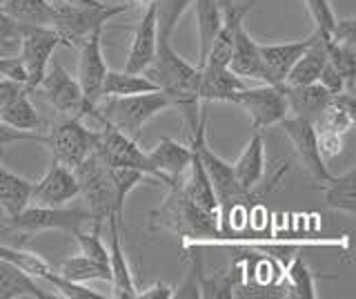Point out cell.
<instances>
[{
	"label": "cell",
	"mask_w": 356,
	"mask_h": 299,
	"mask_svg": "<svg viewBox=\"0 0 356 299\" xmlns=\"http://www.w3.org/2000/svg\"><path fill=\"white\" fill-rule=\"evenodd\" d=\"M140 74L159 87L170 98L172 107H181L189 128L198 123L200 116V98H198V83H200V68L189 65L185 59H181L172 47L170 38L159 36V47H156L154 61L145 68Z\"/></svg>",
	"instance_id": "6da1fadb"
},
{
	"label": "cell",
	"mask_w": 356,
	"mask_h": 299,
	"mask_svg": "<svg viewBox=\"0 0 356 299\" xmlns=\"http://www.w3.org/2000/svg\"><path fill=\"white\" fill-rule=\"evenodd\" d=\"M149 230L154 232H172L176 237L185 239H220V217L216 213H207L189 199L181 183L167 187L165 201L152 210Z\"/></svg>",
	"instance_id": "7a4b0ae2"
},
{
	"label": "cell",
	"mask_w": 356,
	"mask_h": 299,
	"mask_svg": "<svg viewBox=\"0 0 356 299\" xmlns=\"http://www.w3.org/2000/svg\"><path fill=\"white\" fill-rule=\"evenodd\" d=\"M205 130H207V114L200 109L198 123L194 128H189V132H192L189 146H192V150L198 154L200 165H203L209 183H211V187H214V194H216V201H218L220 230H222V237H225L227 235V217L232 213V208L243 206V201H248V199L252 197V192H245L238 185L236 176H234V170H232V163L220 159L218 154L209 148Z\"/></svg>",
	"instance_id": "3957f363"
},
{
	"label": "cell",
	"mask_w": 356,
	"mask_h": 299,
	"mask_svg": "<svg viewBox=\"0 0 356 299\" xmlns=\"http://www.w3.org/2000/svg\"><path fill=\"white\" fill-rule=\"evenodd\" d=\"M105 105L98 103V118L100 123H109L125 132L127 137L136 139L140 137L143 128L149 123L154 116L172 107L170 98L163 92H145L134 96H116V98H103Z\"/></svg>",
	"instance_id": "277c9868"
},
{
	"label": "cell",
	"mask_w": 356,
	"mask_h": 299,
	"mask_svg": "<svg viewBox=\"0 0 356 299\" xmlns=\"http://www.w3.org/2000/svg\"><path fill=\"white\" fill-rule=\"evenodd\" d=\"M74 174L81 194L85 197L89 215H92V228H103L109 215L122 217V208L116 201V190L109 179V170L94 150L76 165Z\"/></svg>",
	"instance_id": "5b68a950"
},
{
	"label": "cell",
	"mask_w": 356,
	"mask_h": 299,
	"mask_svg": "<svg viewBox=\"0 0 356 299\" xmlns=\"http://www.w3.org/2000/svg\"><path fill=\"white\" fill-rule=\"evenodd\" d=\"M54 3L51 27L60 36V45L78 49L85 38L96 29H103L111 18L125 14L129 5H107V7H70L58 0Z\"/></svg>",
	"instance_id": "8992f818"
},
{
	"label": "cell",
	"mask_w": 356,
	"mask_h": 299,
	"mask_svg": "<svg viewBox=\"0 0 356 299\" xmlns=\"http://www.w3.org/2000/svg\"><path fill=\"white\" fill-rule=\"evenodd\" d=\"M87 224H92L89 210L29 204L18 215L9 217V221L0 228V232H22V235H33V232H47V230L74 232Z\"/></svg>",
	"instance_id": "52a82bcc"
},
{
	"label": "cell",
	"mask_w": 356,
	"mask_h": 299,
	"mask_svg": "<svg viewBox=\"0 0 356 299\" xmlns=\"http://www.w3.org/2000/svg\"><path fill=\"white\" fill-rule=\"evenodd\" d=\"M36 143H42L51 152V159L65 163L67 168H76L96 146V130L83 125L81 118H63L47 128L44 135L36 132Z\"/></svg>",
	"instance_id": "ba28073f"
},
{
	"label": "cell",
	"mask_w": 356,
	"mask_h": 299,
	"mask_svg": "<svg viewBox=\"0 0 356 299\" xmlns=\"http://www.w3.org/2000/svg\"><path fill=\"white\" fill-rule=\"evenodd\" d=\"M60 45V36L56 34L54 27L47 25H27L25 34H22V43L16 56L22 63L25 70V90L36 92L40 85L44 72H47L51 56L56 47Z\"/></svg>",
	"instance_id": "9c48e42d"
},
{
	"label": "cell",
	"mask_w": 356,
	"mask_h": 299,
	"mask_svg": "<svg viewBox=\"0 0 356 299\" xmlns=\"http://www.w3.org/2000/svg\"><path fill=\"white\" fill-rule=\"evenodd\" d=\"M36 90L63 118H83L89 114V105L83 96L81 83L58 63H49Z\"/></svg>",
	"instance_id": "30bf717a"
},
{
	"label": "cell",
	"mask_w": 356,
	"mask_h": 299,
	"mask_svg": "<svg viewBox=\"0 0 356 299\" xmlns=\"http://www.w3.org/2000/svg\"><path fill=\"white\" fill-rule=\"evenodd\" d=\"M107 74V63L103 54V29L92 31L78 47V83L89 105V116L98 118V103L103 101V81Z\"/></svg>",
	"instance_id": "8fae6325"
},
{
	"label": "cell",
	"mask_w": 356,
	"mask_h": 299,
	"mask_svg": "<svg viewBox=\"0 0 356 299\" xmlns=\"http://www.w3.org/2000/svg\"><path fill=\"white\" fill-rule=\"evenodd\" d=\"M234 105L243 107L252 121V130H267L272 125H278L287 112V101L281 90V85L265 83L261 87H243V90L234 96Z\"/></svg>",
	"instance_id": "7c38bea8"
},
{
	"label": "cell",
	"mask_w": 356,
	"mask_h": 299,
	"mask_svg": "<svg viewBox=\"0 0 356 299\" xmlns=\"http://www.w3.org/2000/svg\"><path fill=\"white\" fill-rule=\"evenodd\" d=\"M94 152L100 157L107 168H134L149 176V165L145 152L138 148L136 139L127 137L125 132L103 123V128L96 130V146ZM152 179V176H149Z\"/></svg>",
	"instance_id": "4fadbf2b"
},
{
	"label": "cell",
	"mask_w": 356,
	"mask_h": 299,
	"mask_svg": "<svg viewBox=\"0 0 356 299\" xmlns=\"http://www.w3.org/2000/svg\"><path fill=\"white\" fill-rule=\"evenodd\" d=\"M281 130L285 132V137L292 143V148L296 152L298 161L303 163V168L314 176L321 183L330 179V170L325 165V159L321 157L318 141H316V130L312 121L298 118V116H285L281 123Z\"/></svg>",
	"instance_id": "5bb4252c"
},
{
	"label": "cell",
	"mask_w": 356,
	"mask_h": 299,
	"mask_svg": "<svg viewBox=\"0 0 356 299\" xmlns=\"http://www.w3.org/2000/svg\"><path fill=\"white\" fill-rule=\"evenodd\" d=\"M145 157H147L152 181H159L165 187H170L185 174L187 165L192 163L194 150L192 146L163 137L149 152H145Z\"/></svg>",
	"instance_id": "9a60e30c"
},
{
	"label": "cell",
	"mask_w": 356,
	"mask_h": 299,
	"mask_svg": "<svg viewBox=\"0 0 356 299\" xmlns=\"http://www.w3.org/2000/svg\"><path fill=\"white\" fill-rule=\"evenodd\" d=\"M81 194L76 174L65 163L51 159L47 172L31 183V204L38 206H65Z\"/></svg>",
	"instance_id": "2e32d148"
},
{
	"label": "cell",
	"mask_w": 356,
	"mask_h": 299,
	"mask_svg": "<svg viewBox=\"0 0 356 299\" xmlns=\"http://www.w3.org/2000/svg\"><path fill=\"white\" fill-rule=\"evenodd\" d=\"M120 215H109L107 226H109V273H111V297L116 299H136V284H134V275L129 268V261L125 257L120 243Z\"/></svg>",
	"instance_id": "e0dca14e"
},
{
	"label": "cell",
	"mask_w": 356,
	"mask_h": 299,
	"mask_svg": "<svg viewBox=\"0 0 356 299\" xmlns=\"http://www.w3.org/2000/svg\"><path fill=\"white\" fill-rule=\"evenodd\" d=\"M156 47H159V25H156V5H147L138 20L136 29H134L131 45L127 52L125 72L140 74L156 56Z\"/></svg>",
	"instance_id": "ac0fdd59"
},
{
	"label": "cell",
	"mask_w": 356,
	"mask_h": 299,
	"mask_svg": "<svg viewBox=\"0 0 356 299\" xmlns=\"http://www.w3.org/2000/svg\"><path fill=\"white\" fill-rule=\"evenodd\" d=\"M227 68H229V72L241 76L243 81L254 79V81L267 83V74H265V65H263V59H261L259 43L250 36V31L245 29L243 25L236 31V38H234Z\"/></svg>",
	"instance_id": "d6986e66"
},
{
	"label": "cell",
	"mask_w": 356,
	"mask_h": 299,
	"mask_svg": "<svg viewBox=\"0 0 356 299\" xmlns=\"http://www.w3.org/2000/svg\"><path fill=\"white\" fill-rule=\"evenodd\" d=\"M281 90L285 94L289 116L305 118V121H312V123L321 116V112L325 109V105L332 98V94L321 83H309V85L281 83Z\"/></svg>",
	"instance_id": "ffe728a7"
},
{
	"label": "cell",
	"mask_w": 356,
	"mask_h": 299,
	"mask_svg": "<svg viewBox=\"0 0 356 299\" xmlns=\"http://www.w3.org/2000/svg\"><path fill=\"white\" fill-rule=\"evenodd\" d=\"M234 176H236L238 185L245 192H254V187L263 181L267 161H265V139L263 132L254 130L252 139L248 141V146L243 148L238 154V159L232 163Z\"/></svg>",
	"instance_id": "44dd1931"
},
{
	"label": "cell",
	"mask_w": 356,
	"mask_h": 299,
	"mask_svg": "<svg viewBox=\"0 0 356 299\" xmlns=\"http://www.w3.org/2000/svg\"><path fill=\"white\" fill-rule=\"evenodd\" d=\"M243 87H248V83L229 72V68H200V103H234V96Z\"/></svg>",
	"instance_id": "7402d4cb"
},
{
	"label": "cell",
	"mask_w": 356,
	"mask_h": 299,
	"mask_svg": "<svg viewBox=\"0 0 356 299\" xmlns=\"http://www.w3.org/2000/svg\"><path fill=\"white\" fill-rule=\"evenodd\" d=\"M312 43V36L305 40L296 43H276V45H259L261 59L265 65L267 83L270 85H281L285 81L287 72L292 70V65L298 61V56L307 49Z\"/></svg>",
	"instance_id": "603a6c76"
},
{
	"label": "cell",
	"mask_w": 356,
	"mask_h": 299,
	"mask_svg": "<svg viewBox=\"0 0 356 299\" xmlns=\"http://www.w3.org/2000/svg\"><path fill=\"white\" fill-rule=\"evenodd\" d=\"M325 63H327V40L321 31L314 29L312 43L307 45V49L298 56V61L292 65V70L287 72L283 83H287V85L316 83L318 76H321V70L325 68Z\"/></svg>",
	"instance_id": "cb8c5ba5"
},
{
	"label": "cell",
	"mask_w": 356,
	"mask_h": 299,
	"mask_svg": "<svg viewBox=\"0 0 356 299\" xmlns=\"http://www.w3.org/2000/svg\"><path fill=\"white\" fill-rule=\"evenodd\" d=\"M49 299V295L33 282V277L20 266L0 259V299Z\"/></svg>",
	"instance_id": "d4e9b609"
},
{
	"label": "cell",
	"mask_w": 356,
	"mask_h": 299,
	"mask_svg": "<svg viewBox=\"0 0 356 299\" xmlns=\"http://www.w3.org/2000/svg\"><path fill=\"white\" fill-rule=\"evenodd\" d=\"M356 123V107H354V94L341 92L330 98V103L314 121V128L337 132V135H350V130Z\"/></svg>",
	"instance_id": "484cf974"
},
{
	"label": "cell",
	"mask_w": 356,
	"mask_h": 299,
	"mask_svg": "<svg viewBox=\"0 0 356 299\" xmlns=\"http://www.w3.org/2000/svg\"><path fill=\"white\" fill-rule=\"evenodd\" d=\"M178 183H181L183 192L189 199H192L196 206L207 210V213H216L218 215V201H216L214 187H211V183L207 179L203 165H200V159H198L196 152H194V157H192V163L187 165L185 174L181 176V179H178Z\"/></svg>",
	"instance_id": "4316f807"
},
{
	"label": "cell",
	"mask_w": 356,
	"mask_h": 299,
	"mask_svg": "<svg viewBox=\"0 0 356 299\" xmlns=\"http://www.w3.org/2000/svg\"><path fill=\"white\" fill-rule=\"evenodd\" d=\"M0 123L22 132H40L44 128V121L31 103V92H27L25 87L7 103L3 114H0Z\"/></svg>",
	"instance_id": "83f0119b"
},
{
	"label": "cell",
	"mask_w": 356,
	"mask_h": 299,
	"mask_svg": "<svg viewBox=\"0 0 356 299\" xmlns=\"http://www.w3.org/2000/svg\"><path fill=\"white\" fill-rule=\"evenodd\" d=\"M29 204H31V181L7 170L0 163V208L5 210L7 217H14L20 210H25Z\"/></svg>",
	"instance_id": "f1b7e54d"
},
{
	"label": "cell",
	"mask_w": 356,
	"mask_h": 299,
	"mask_svg": "<svg viewBox=\"0 0 356 299\" xmlns=\"http://www.w3.org/2000/svg\"><path fill=\"white\" fill-rule=\"evenodd\" d=\"M196 23H198V63L196 68H203L207 52L214 43L220 29V3L218 0H194Z\"/></svg>",
	"instance_id": "f546056e"
},
{
	"label": "cell",
	"mask_w": 356,
	"mask_h": 299,
	"mask_svg": "<svg viewBox=\"0 0 356 299\" xmlns=\"http://www.w3.org/2000/svg\"><path fill=\"white\" fill-rule=\"evenodd\" d=\"M354 183H356V168L354 165L345 174H339V176L330 174V179L321 181L327 206L334 210H343V213H348V215H354L356 213Z\"/></svg>",
	"instance_id": "4dcf8cb0"
},
{
	"label": "cell",
	"mask_w": 356,
	"mask_h": 299,
	"mask_svg": "<svg viewBox=\"0 0 356 299\" xmlns=\"http://www.w3.org/2000/svg\"><path fill=\"white\" fill-rule=\"evenodd\" d=\"M56 273L63 275L65 279L76 282V284H87V282H109L111 273L109 266L100 263L96 259H89L85 254H76V257L63 259L56 266Z\"/></svg>",
	"instance_id": "1f68e13d"
},
{
	"label": "cell",
	"mask_w": 356,
	"mask_h": 299,
	"mask_svg": "<svg viewBox=\"0 0 356 299\" xmlns=\"http://www.w3.org/2000/svg\"><path fill=\"white\" fill-rule=\"evenodd\" d=\"M145 92H159L145 74L134 72H111L107 70L103 81V98H116V96H134Z\"/></svg>",
	"instance_id": "d6a6232c"
},
{
	"label": "cell",
	"mask_w": 356,
	"mask_h": 299,
	"mask_svg": "<svg viewBox=\"0 0 356 299\" xmlns=\"http://www.w3.org/2000/svg\"><path fill=\"white\" fill-rule=\"evenodd\" d=\"M11 18L22 25H47L54 23V3L51 0H7L0 7Z\"/></svg>",
	"instance_id": "836d02e7"
},
{
	"label": "cell",
	"mask_w": 356,
	"mask_h": 299,
	"mask_svg": "<svg viewBox=\"0 0 356 299\" xmlns=\"http://www.w3.org/2000/svg\"><path fill=\"white\" fill-rule=\"evenodd\" d=\"M287 279H289V295L300 297V299H314L316 297V284L314 275L309 273L307 263L303 261L300 254L292 259V263L287 266Z\"/></svg>",
	"instance_id": "e575fe53"
},
{
	"label": "cell",
	"mask_w": 356,
	"mask_h": 299,
	"mask_svg": "<svg viewBox=\"0 0 356 299\" xmlns=\"http://www.w3.org/2000/svg\"><path fill=\"white\" fill-rule=\"evenodd\" d=\"M194 0H156V25L161 38H172L178 20Z\"/></svg>",
	"instance_id": "d590c367"
},
{
	"label": "cell",
	"mask_w": 356,
	"mask_h": 299,
	"mask_svg": "<svg viewBox=\"0 0 356 299\" xmlns=\"http://www.w3.org/2000/svg\"><path fill=\"white\" fill-rule=\"evenodd\" d=\"M38 277H42L44 282H49L56 291H58L63 297L67 299H105V295H100L96 291H92V288H87L85 284H76V282H70L65 279L63 275L56 273V268L49 263L47 268H44Z\"/></svg>",
	"instance_id": "8d00e7d4"
},
{
	"label": "cell",
	"mask_w": 356,
	"mask_h": 299,
	"mask_svg": "<svg viewBox=\"0 0 356 299\" xmlns=\"http://www.w3.org/2000/svg\"><path fill=\"white\" fill-rule=\"evenodd\" d=\"M107 170H109L111 183H114L116 201L120 208H125V199L129 197V192L134 190V187H138L145 181H152L145 172L134 170V168H107Z\"/></svg>",
	"instance_id": "74e56055"
},
{
	"label": "cell",
	"mask_w": 356,
	"mask_h": 299,
	"mask_svg": "<svg viewBox=\"0 0 356 299\" xmlns=\"http://www.w3.org/2000/svg\"><path fill=\"white\" fill-rule=\"evenodd\" d=\"M72 235L78 241L81 254H85V257H89V259H96L100 263L109 266V250H107V246L103 243V239H100V230L92 228V230L87 232L83 228H78V230L72 232Z\"/></svg>",
	"instance_id": "f35d334b"
},
{
	"label": "cell",
	"mask_w": 356,
	"mask_h": 299,
	"mask_svg": "<svg viewBox=\"0 0 356 299\" xmlns=\"http://www.w3.org/2000/svg\"><path fill=\"white\" fill-rule=\"evenodd\" d=\"M25 27L27 25L18 23L16 18H11L7 12L0 9V49H3L7 56H16L18 54Z\"/></svg>",
	"instance_id": "ab89813d"
},
{
	"label": "cell",
	"mask_w": 356,
	"mask_h": 299,
	"mask_svg": "<svg viewBox=\"0 0 356 299\" xmlns=\"http://www.w3.org/2000/svg\"><path fill=\"white\" fill-rule=\"evenodd\" d=\"M189 273L185 277V282L176 288L174 297H189V299H198L200 297V282H203V257H200V250L189 252Z\"/></svg>",
	"instance_id": "60d3db41"
},
{
	"label": "cell",
	"mask_w": 356,
	"mask_h": 299,
	"mask_svg": "<svg viewBox=\"0 0 356 299\" xmlns=\"http://www.w3.org/2000/svg\"><path fill=\"white\" fill-rule=\"evenodd\" d=\"M305 5L309 9V16L314 20L316 31H321L323 36L330 38L334 25H337V14L330 5V0H305Z\"/></svg>",
	"instance_id": "b9f144b4"
},
{
	"label": "cell",
	"mask_w": 356,
	"mask_h": 299,
	"mask_svg": "<svg viewBox=\"0 0 356 299\" xmlns=\"http://www.w3.org/2000/svg\"><path fill=\"white\" fill-rule=\"evenodd\" d=\"M316 130V141H318V150H321V157L323 159H334L339 157L343 152V135H337V132H330V130Z\"/></svg>",
	"instance_id": "7bdbcfd3"
},
{
	"label": "cell",
	"mask_w": 356,
	"mask_h": 299,
	"mask_svg": "<svg viewBox=\"0 0 356 299\" xmlns=\"http://www.w3.org/2000/svg\"><path fill=\"white\" fill-rule=\"evenodd\" d=\"M316 83H321L323 87H325V90H327L332 96L345 92V81H343V76H341V72L330 63V59H327V63H325V68L321 70V76H318V81H316Z\"/></svg>",
	"instance_id": "ee69618b"
},
{
	"label": "cell",
	"mask_w": 356,
	"mask_h": 299,
	"mask_svg": "<svg viewBox=\"0 0 356 299\" xmlns=\"http://www.w3.org/2000/svg\"><path fill=\"white\" fill-rule=\"evenodd\" d=\"M138 299H170L174 297V288L165 282H156L149 288H143V291H136Z\"/></svg>",
	"instance_id": "f6af8a7d"
},
{
	"label": "cell",
	"mask_w": 356,
	"mask_h": 299,
	"mask_svg": "<svg viewBox=\"0 0 356 299\" xmlns=\"http://www.w3.org/2000/svg\"><path fill=\"white\" fill-rule=\"evenodd\" d=\"M22 87H25L22 83L9 81V79H3V81H0V114H3V109L7 107V103L22 90Z\"/></svg>",
	"instance_id": "bcb514c9"
},
{
	"label": "cell",
	"mask_w": 356,
	"mask_h": 299,
	"mask_svg": "<svg viewBox=\"0 0 356 299\" xmlns=\"http://www.w3.org/2000/svg\"><path fill=\"white\" fill-rule=\"evenodd\" d=\"M58 3L70 7H107V3H103V0H58Z\"/></svg>",
	"instance_id": "7dc6e473"
},
{
	"label": "cell",
	"mask_w": 356,
	"mask_h": 299,
	"mask_svg": "<svg viewBox=\"0 0 356 299\" xmlns=\"http://www.w3.org/2000/svg\"><path fill=\"white\" fill-rule=\"evenodd\" d=\"M152 3H156V0H127V5H129V7H134V5H136V7H147V5H152Z\"/></svg>",
	"instance_id": "c3c4849f"
},
{
	"label": "cell",
	"mask_w": 356,
	"mask_h": 299,
	"mask_svg": "<svg viewBox=\"0 0 356 299\" xmlns=\"http://www.w3.org/2000/svg\"><path fill=\"white\" fill-rule=\"evenodd\" d=\"M0 56H7V54H5V52H3V49H0Z\"/></svg>",
	"instance_id": "681fc988"
},
{
	"label": "cell",
	"mask_w": 356,
	"mask_h": 299,
	"mask_svg": "<svg viewBox=\"0 0 356 299\" xmlns=\"http://www.w3.org/2000/svg\"><path fill=\"white\" fill-rule=\"evenodd\" d=\"M5 3H7V0H0V7H3V5H5Z\"/></svg>",
	"instance_id": "f907efd6"
}]
</instances>
